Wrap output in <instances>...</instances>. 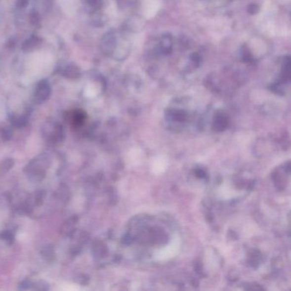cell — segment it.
Listing matches in <instances>:
<instances>
[{"label": "cell", "instance_id": "6da1fadb", "mask_svg": "<svg viewBox=\"0 0 291 291\" xmlns=\"http://www.w3.org/2000/svg\"><path fill=\"white\" fill-rule=\"evenodd\" d=\"M124 34L120 33L116 34V32H112L108 35L103 40V50L107 55H110L116 59H125L128 56L131 50V45H123L118 44L120 41L124 37Z\"/></svg>", "mask_w": 291, "mask_h": 291}, {"label": "cell", "instance_id": "7a4b0ae2", "mask_svg": "<svg viewBox=\"0 0 291 291\" xmlns=\"http://www.w3.org/2000/svg\"><path fill=\"white\" fill-rule=\"evenodd\" d=\"M172 36L170 35H163L159 41V44H157L156 49V54L159 56H166L172 53Z\"/></svg>", "mask_w": 291, "mask_h": 291}, {"label": "cell", "instance_id": "3957f363", "mask_svg": "<svg viewBox=\"0 0 291 291\" xmlns=\"http://www.w3.org/2000/svg\"><path fill=\"white\" fill-rule=\"evenodd\" d=\"M50 94V86L47 84L46 82H42L38 85L37 88V97L41 100L46 99Z\"/></svg>", "mask_w": 291, "mask_h": 291}, {"label": "cell", "instance_id": "277c9868", "mask_svg": "<svg viewBox=\"0 0 291 291\" xmlns=\"http://www.w3.org/2000/svg\"><path fill=\"white\" fill-rule=\"evenodd\" d=\"M63 75H65L66 77L75 78V77H78L80 72H79V69L75 66L69 65L66 67Z\"/></svg>", "mask_w": 291, "mask_h": 291}, {"label": "cell", "instance_id": "5b68a950", "mask_svg": "<svg viewBox=\"0 0 291 291\" xmlns=\"http://www.w3.org/2000/svg\"><path fill=\"white\" fill-rule=\"evenodd\" d=\"M36 43H37V39L36 38H31L29 41L26 42L25 45H24L25 50H30L31 48L35 46V44H36Z\"/></svg>", "mask_w": 291, "mask_h": 291}, {"label": "cell", "instance_id": "8992f818", "mask_svg": "<svg viewBox=\"0 0 291 291\" xmlns=\"http://www.w3.org/2000/svg\"><path fill=\"white\" fill-rule=\"evenodd\" d=\"M89 5H91L93 8H98L102 4V0H87Z\"/></svg>", "mask_w": 291, "mask_h": 291}, {"label": "cell", "instance_id": "52a82bcc", "mask_svg": "<svg viewBox=\"0 0 291 291\" xmlns=\"http://www.w3.org/2000/svg\"><path fill=\"white\" fill-rule=\"evenodd\" d=\"M253 9H254V11L256 13L258 11V9H259V6L257 4H251V5L249 6V12L250 13V14H253Z\"/></svg>", "mask_w": 291, "mask_h": 291}, {"label": "cell", "instance_id": "ba28073f", "mask_svg": "<svg viewBox=\"0 0 291 291\" xmlns=\"http://www.w3.org/2000/svg\"><path fill=\"white\" fill-rule=\"evenodd\" d=\"M28 0H18V6H25L26 4L28 3Z\"/></svg>", "mask_w": 291, "mask_h": 291}]
</instances>
